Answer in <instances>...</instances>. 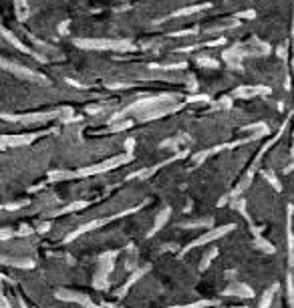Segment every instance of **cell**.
Instances as JSON below:
<instances>
[{
    "label": "cell",
    "mask_w": 294,
    "mask_h": 308,
    "mask_svg": "<svg viewBox=\"0 0 294 308\" xmlns=\"http://www.w3.org/2000/svg\"><path fill=\"white\" fill-rule=\"evenodd\" d=\"M224 296H238V298H254V290L248 286V284H244V282H232V286H228L224 292H222Z\"/></svg>",
    "instance_id": "cell-1"
},
{
    "label": "cell",
    "mask_w": 294,
    "mask_h": 308,
    "mask_svg": "<svg viewBox=\"0 0 294 308\" xmlns=\"http://www.w3.org/2000/svg\"><path fill=\"white\" fill-rule=\"evenodd\" d=\"M147 270H149V268H139V270H135V272H133V274L127 278V282H125V284L119 288L117 292H115V298H119V300H121V298H125V294L131 290V286H133V284H135V282H137V280H139V278H141V276H143Z\"/></svg>",
    "instance_id": "cell-2"
},
{
    "label": "cell",
    "mask_w": 294,
    "mask_h": 308,
    "mask_svg": "<svg viewBox=\"0 0 294 308\" xmlns=\"http://www.w3.org/2000/svg\"><path fill=\"white\" fill-rule=\"evenodd\" d=\"M234 226H224V228H220V230H216V232H212V234H206V236H202V238H198L195 242H191L187 248H185V252L187 250H191V248H195V246H204V244H208L210 240H214V238H220V236H224L228 230H232Z\"/></svg>",
    "instance_id": "cell-3"
},
{
    "label": "cell",
    "mask_w": 294,
    "mask_h": 308,
    "mask_svg": "<svg viewBox=\"0 0 294 308\" xmlns=\"http://www.w3.org/2000/svg\"><path fill=\"white\" fill-rule=\"evenodd\" d=\"M278 290V284H274L272 288H268L266 292H264V296H262V300H260V304L258 306L260 308H268L270 304H272V298H274V292Z\"/></svg>",
    "instance_id": "cell-4"
},
{
    "label": "cell",
    "mask_w": 294,
    "mask_h": 308,
    "mask_svg": "<svg viewBox=\"0 0 294 308\" xmlns=\"http://www.w3.org/2000/svg\"><path fill=\"white\" fill-rule=\"evenodd\" d=\"M216 254H218V250H212V252H210L208 256L204 258V260H202V266H200V270H206V268L210 266V260H212V258L216 256Z\"/></svg>",
    "instance_id": "cell-5"
},
{
    "label": "cell",
    "mask_w": 294,
    "mask_h": 308,
    "mask_svg": "<svg viewBox=\"0 0 294 308\" xmlns=\"http://www.w3.org/2000/svg\"><path fill=\"white\" fill-rule=\"evenodd\" d=\"M240 308H244V306H240Z\"/></svg>",
    "instance_id": "cell-6"
}]
</instances>
